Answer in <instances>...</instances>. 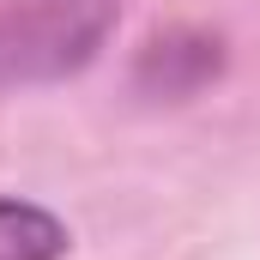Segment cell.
Wrapping results in <instances>:
<instances>
[{
	"label": "cell",
	"instance_id": "1",
	"mask_svg": "<svg viewBox=\"0 0 260 260\" xmlns=\"http://www.w3.org/2000/svg\"><path fill=\"white\" fill-rule=\"evenodd\" d=\"M115 24V0H12L0 6V85L61 79L97 55Z\"/></svg>",
	"mask_w": 260,
	"mask_h": 260
},
{
	"label": "cell",
	"instance_id": "2",
	"mask_svg": "<svg viewBox=\"0 0 260 260\" xmlns=\"http://www.w3.org/2000/svg\"><path fill=\"white\" fill-rule=\"evenodd\" d=\"M73 248V230L24 194H0V260H61Z\"/></svg>",
	"mask_w": 260,
	"mask_h": 260
}]
</instances>
